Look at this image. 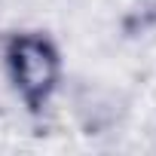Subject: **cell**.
I'll return each instance as SVG.
<instances>
[{"label":"cell","mask_w":156,"mask_h":156,"mask_svg":"<svg viewBox=\"0 0 156 156\" xmlns=\"http://www.w3.org/2000/svg\"><path fill=\"white\" fill-rule=\"evenodd\" d=\"M6 76L12 92L28 104L40 107L52 98L61 76L58 49L40 34H19L6 46Z\"/></svg>","instance_id":"cell-1"}]
</instances>
